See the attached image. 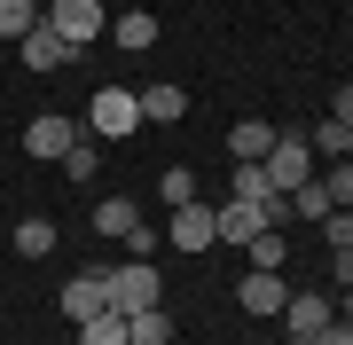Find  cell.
Returning a JSON list of instances; mask_svg holds the SVG:
<instances>
[{
  "instance_id": "obj_26",
  "label": "cell",
  "mask_w": 353,
  "mask_h": 345,
  "mask_svg": "<svg viewBox=\"0 0 353 345\" xmlns=\"http://www.w3.org/2000/svg\"><path fill=\"white\" fill-rule=\"evenodd\" d=\"M322 189H330V205H338V212H353V157H338V165L322 173Z\"/></svg>"
},
{
  "instance_id": "obj_12",
  "label": "cell",
  "mask_w": 353,
  "mask_h": 345,
  "mask_svg": "<svg viewBox=\"0 0 353 345\" xmlns=\"http://www.w3.org/2000/svg\"><path fill=\"white\" fill-rule=\"evenodd\" d=\"M189 118V94L173 87V79H157V87H141V126H181Z\"/></svg>"
},
{
  "instance_id": "obj_7",
  "label": "cell",
  "mask_w": 353,
  "mask_h": 345,
  "mask_svg": "<svg viewBox=\"0 0 353 345\" xmlns=\"http://www.w3.org/2000/svg\"><path fill=\"white\" fill-rule=\"evenodd\" d=\"M94 314H110V275H102V267H87V275L63 282V322H71V330L94 322Z\"/></svg>"
},
{
  "instance_id": "obj_23",
  "label": "cell",
  "mask_w": 353,
  "mask_h": 345,
  "mask_svg": "<svg viewBox=\"0 0 353 345\" xmlns=\"http://www.w3.org/2000/svg\"><path fill=\"white\" fill-rule=\"evenodd\" d=\"M306 141H314V157H330V165H338V157H345V126H338V118H314V126H306Z\"/></svg>"
},
{
  "instance_id": "obj_5",
  "label": "cell",
  "mask_w": 353,
  "mask_h": 345,
  "mask_svg": "<svg viewBox=\"0 0 353 345\" xmlns=\"http://www.w3.org/2000/svg\"><path fill=\"white\" fill-rule=\"evenodd\" d=\"M48 24L71 39V48H87V39L110 32V16H102V0H48Z\"/></svg>"
},
{
  "instance_id": "obj_10",
  "label": "cell",
  "mask_w": 353,
  "mask_h": 345,
  "mask_svg": "<svg viewBox=\"0 0 353 345\" xmlns=\"http://www.w3.org/2000/svg\"><path fill=\"white\" fill-rule=\"evenodd\" d=\"M236 298H243V314H252V322H259V314H283V306H290L283 275H267V267H252V275H243V282H236Z\"/></svg>"
},
{
  "instance_id": "obj_32",
  "label": "cell",
  "mask_w": 353,
  "mask_h": 345,
  "mask_svg": "<svg viewBox=\"0 0 353 345\" xmlns=\"http://www.w3.org/2000/svg\"><path fill=\"white\" fill-rule=\"evenodd\" d=\"M345 157H353V141H345Z\"/></svg>"
},
{
  "instance_id": "obj_1",
  "label": "cell",
  "mask_w": 353,
  "mask_h": 345,
  "mask_svg": "<svg viewBox=\"0 0 353 345\" xmlns=\"http://www.w3.org/2000/svg\"><path fill=\"white\" fill-rule=\"evenodd\" d=\"M79 126H87L94 141H134V134H141V94H134V87H102Z\"/></svg>"
},
{
  "instance_id": "obj_31",
  "label": "cell",
  "mask_w": 353,
  "mask_h": 345,
  "mask_svg": "<svg viewBox=\"0 0 353 345\" xmlns=\"http://www.w3.org/2000/svg\"><path fill=\"white\" fill-rule=\"evenodd\" d=\"M290 345H314V337H290Z\"/></svg>"
},
{
  "instance_id": "obj_13",
  "label": "cell",
  "mask_w": 353,
  "mask_h": 345,
  "mask_svg": "<svg viewBox=\"0 0 353 345\" xmlns=\"http://www.w3.org/2000/svg\"><path fill=\"white\" fill-rule=\"evenodd\" d=\"M110 39H118L126 55H150V48H157V16H150V8H126V16H110Z\"/></svg>"
},
{
  "instance_id": "obj_19",
  "label": "cell",
  "mask_w": 353,
  "mask_h": 345,
  "mask_svg": "<svg viewBox=\"0 0 353 345\" xmlns=\"http://www.w3.org/2000/svg\"><path fill=\"white\" fill-rule=\"evenodd\" d=\"M243 251H252V267H267V275H283V259H290V236H275V228H259L252 243H243Z\"/></svg>"
},
{
  "instance_id": "obj_18",
  "label": "cell",
  "mask_w": 353,
  "mask_h": 345,
  "mask_svg": "<svg viewBox=\"0 0 353 345\" xmlns=\"http://www.w3.org/2000/svg\"><path fill=\"white\" fill-rule=\"evenodd\" d=\"M228 196H236V205H259V212H267V196H283V189L267 180V165H236V173H228Z\"/></svg>"
},
{
  "instance_id": "obj_30",
  "label": "cell",
  "mask_w": 353,
  "mask_h": 345,
  "mask_svg": "<svg viewBox=\"0 0 353 345\" xmlns=\"http://www.w3.org/2000/svg\"><path fill=\"white\" fill-rule=\"evenodd\" d=\"M338 314H345V322H353V282H345V298H338Z\"/></svg>"
},
{
  "instance_id": "obj_25",
  "label": "cell",
  "mask_w": 353,
  "mask_h": 345,
  "mask_svg": "<svg viewBox=\"0 0 353 345\" xmlns=\"http://www.w3.org/2000/svg\"><path fill=\"white\" fill-rule=\"evenodd\" d=\"M157 196H165V205H196V173L189 165H165L157 173Z\"/></svg>"
},
{
  "instance_id": "obj_20",
  "label": "cell",
  "mask_w": 353,
  "mask_h": 345,
  "mask_svg": "<svg viewBox=\"0 0 353 345\" xmlns=\"http://www.w3.org/2000/svg\"><path fill=\"white\" fill-rule=\"evenodd\" d=\"M79 345H134V337H126V314L110 306V314H94V322H79Z\"/></svg>"
},
{
  "instance_id": "obj_24",
  "label": "cell",
  "mask_w": 353,
  "mask_h": 345,
  "mask_svg": "<svg viewBox=\"0 0 353 345\" xmlns=\"http://www.w3.org/2000/svg\"><path fill=\"white\" fill-rule=\"evenodd\" d=\"M94 173H102V149H94V134H79L63 157V180H94Z\"/></svg>"
},
{
  "instance_id": "obj_16",
  "label": "cell",
  "mask_w": 353,
  "mask_h": 345,
  "mask_svg": "<svg viewBox=\"0 0 353 345\" xmlns=\"http://www.w3.org/2000/svg\"><path fill=\"white\" fill-rule=\"evenodd\" d=\"M212 220H220V243H252V236L267 228V212H259V205H236V196H228Z\"/></svg>"
},
{
  "instance_id": "obj_22",
  "label": "cell",
  "mask_w": 353,
  "mask_h": 345,
  "mask_svg": "<svg viewBox=\"0 0 353 345\" xmlns=\"http://www.w3.org/2000/svg\"><path fill=\"white\" fill-rule=\"evenodd\" d=\"M39 16H48L39 0H0V39H24V32L39 24Z\"/></svg>"
},
{
  "instance_id": "obj_6",
  "label": "cell",
  "mask_w": 353,
  "mask_h": 345,
  "mask_svg": "<svg viewBox=\"0 0 353 345\" xmlns=\"http://www.w3.org/2000/svg\"><path fill=\"white\" fill-rule=\"evenodd\" d=\"M165 243H173V251H212V243H220L212 205H173V220H165Z\"/></svg>"
},
{
  "instance_id": "obj_4",
  "label": "cell",
  "mask_w": 353,
  "mask_h": 345,
  "mask_svg": "<svg viewBox=\"0 0 353 345\" xmlns=\"http://www.w3.org/2000/svg\"><path fill=\"white\" fill-rule=\"evenodd\" d=\"M79 134H87V126H79V118L71 110H39L32 118V126H24V149L32 157H48V165H63V157H71V141Z\"/></svg>"
},
{
  "instance_id": "obj_14",
  "label": "cell",
  "mask_w": 353,
  "mask_h": 345,
  "mask_svg": "<svg viewBox=\"0 0 353 345\" xmlns=\"http://www.w3.org/2000/svg\"><path fill=\"white\" fill-rule=\"evenodd\" d=\"M55 236H63V228H55L48 212H24V220H16V228H8V243H16V251H24V259H48V251H55Z\"/></svg>"
},
{
  "instance_id": "obj_2",
  "label": "cell",
  "mask_w": 353,
  "mask_h": 345,
  "mask_svg": "<svg viewBox=\"0 0 353 345\" xmlns=\"http://www.w3.org/2000/svg\"><path fill=\"white\" fill-rule=\"evenodd\" d=\"M102 275H110V306L118 314H141V306L165 298V275L150 267V259H118V267H102Z\"/></svg>"
},
{
  "instance_id": "obj_28",
  "label": "cell",
  "mask_w": 353,
  "mask_h": 345,
  "mask_svg": "<svg viewBox=\"0 0 353 345\" xmlns=\"http://www.w3.org/2000/svg\"><path fill=\"white\" fill-rule=\"evenodd\" d=\"M314 345H353V322H345V314H338V322H330V330H322V337H314Z\"/></svg>"
},
{
  "instance_id": "obj_17",
  "label": "cell",
  "mask_w": 353,
  "mask_h": 345,
  "mask_svg": "<svg viewBox=\"0 0 353 345\" xmlns=\"http://www.w3.org/2000/svg\"><path fill=\"white\" fill-rule=\"evenodd\" d=\"M330 212H338V205H330V189H322V173H314V180H299V189H290V220H306V228H322Z\"/></svg>"
},
{
  "instance_id": "obj_8",
  "label": "cell",
  "mask_w": 353,
  "mask_h": 345,
  "mask_svg": "<svg viewBox=\"0 0 353 345\" xmlns=\"http://www.w3.org/2000/svg\"><path fill=\"white\" fill-rule=\"evenodd\" d=\"M16 48H24V63H32V71H55V63H71V55H79L71 39H63V32L48 24V16H39V24H32L24 39H16Z\"/></svg>"
},
{
  "instance_id": "obj_29",
  "label": "cell",
  "mask_w": 353,
  "mask_h": 345,
  "mask_svg": "<svg viewBox=\"0 0 353 345\" xmlns=\"http://www.w3.org/2000/svg\"><path fill=\"white\" fill-rule=\"evenodd\" d=\"M330 275H338V291H345V282H353V243H345L338 259H330Z\"/></svg>"
},
{
  "instance_id": "obj_27",
  "label": "cell",
  "mask_w": 353,
  "mask_h": 345,
  "mask_svg": "<svg viewBox=\"0 0 353 345\" xmlns=\"http://www.w3.org/2000/svg\"><path fill=\"white\" fill-rule=\"evenodd\" d=\"M330 118H338V126L353 134V79H345V87H338V94H330Z\"/></svg>"
},
{
  "instance_id": "obj_15",
  "label": "cell",
  "mask_w": 353,
  "mask_h": 345,
  "mask_svg": "<svg viewBox=\"0 0 353 345\" xmlns=\"http://www.w3.org/2000/svg\"><path fill=\"white\" fill-rule=\"evenodd\" d=\"M94 228H102V236H118V243H134L141 205H134V196H102V205H94Z\"/></svg>"
},
{
  "instance_id": "obj_21",
  "label": "cell",
  "mask_w": 353,
  "mask_h": 345,
  "mask_svg": "<svg viewBox=\"0 0 353 345\" xmlns=\"http://www.w3.org/2000/svg\"><path fill=\"white\" fill-rule=\"evenodd\" d=\"M126 337H134V345H165V337H173L165 306H141V314H126Z\"/></svg>"
},
{
  "instance_id": "obj_3",
  "label": "cell",
  "mask_w": 353,
  "mask_h": 345,
  "mask_svg": "<svg viewBox=\"0 0 353 345\" xmlns=\"http://www.w3.org/2000/svg\"><path fill=\"white\" fill-rule=\"evenodd\" d=\"M267 180H275L283 196L299 189V180H314V141H306V134H283V126H275V149H267Z\"/></svg>"
},
{
  "instance_id": "obj_9",
  "label": "cell",
  "mask_w": 353,
  "mask_h": 345,
  "mask_svg": "<svg viewBox=\"0 0 353 345\" xmlns=\"http://www.w3.org/2000/svg\"><path fill=\"white\" fill-rule=\"evenodd\" d=\"M330 322H338V298H314V291H299V298L283 306V330H290V337H322Z\"/></svg>"
},
{
  "instance_id": "obj_11",
  "label": "cell",
  "mask_w": 353,
  "mask_h": 345,
  "mask_svg": "<svg viewBox=\"0 0 353 345\" xmlns=\"http://www.w3.org/2000/svg\"><path fill=\"white\" fill-rule=\"evenodd\" d=\"M267 149H275V126H267V118H236V126H228V157H236V165H267Z\"/></svg>"
}]
</instances>
